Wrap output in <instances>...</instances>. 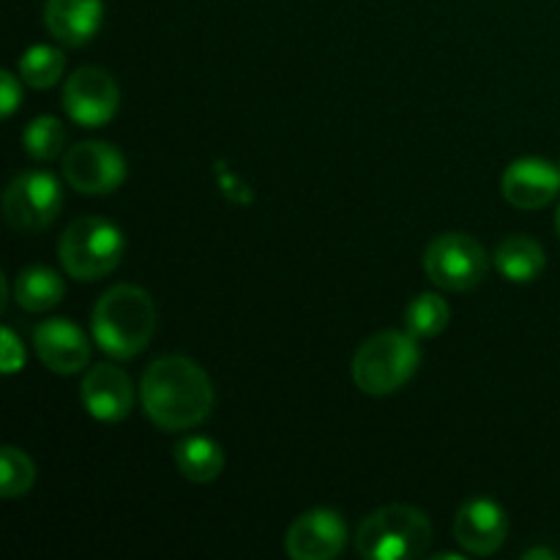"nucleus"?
Instances as JSON below:
<instances>
[{"instance_id":"nucleus-10","label":"nucleus","mask_w":560,"mask_h":560,"mask_svg":"<svg viewBox=\"0 0 560 560\" xmlns=\"http://www.w3.org/2000/svg\"><path fill=\"white\" fill-rule=\"evenodd\" d=\"M348 547V525L334 509H312L290 523L284 550L293 560H334Z\"/></svg>"},{"instance_id":"nucleus-5","label":"nucleus","mask_w":560,"mask_h":560,"mask_svg":"<svg viewBox=\"0 0 560 560\" xmlns=\"http://www.w3.org/2000/svg\"><path fill=\"white\" fill-rule=\"evenodd\" d=\"M124 233L104 217L74 219L58 241L60 266L77 282H96L113 273L124 260Z\"/></svg>"},{"instance_id":"nucleus-3","label":"nucleus","mask_w":560,"mask_h":560,"mask_svg":"<svg viewBox=\"0 0 560 560\" xmlns=\"http://www.w3.org/2000/svg\"><path fill=\"white\" fill-rule=\"evenodd\" d=\"M432 541V523L421 509L392 503L366 514L355 530V550L366 560L421 558Z\"/></svg>"},{"instance_id":"nucleus-20","label":"nucleus","mask_w":560,"mask_h":560,"mask_svg":"<svg viewBox=\"0 0 560 560\" xmlns=\"http://www.w3.org/2000/svg\"><path fill=\"white\" fill-rule=\"evenodd\" d=\"M63 52L58 47H49V44H36V47H31L20 58V77L33 91L52 88L60 80V74H63Z\"/></svg>"},{"instance_id":"nucleus-15","label":"nucleus","mask_w":560,"mask_h":560,"mask_svg":"<svg viewBox=\"0 0 560 560\" xmlns=\"http://www.w3.org/2000/svg\"><path fill=\"white\" fill-rule=\"evenodd\" d=\"M104 22L102 0H47L44 25L66 47H85Z\"/></svg>"},{"instance_id":"nucleus-12","label":"nucleus","mask_w":560,"mask_h":560,"mask_svg":"<svg viewBox=\"0 0 560 560\" xmlns=\"http://www.w3.org/2000/svg\"><path fill=\"white\" fill-rule=\"evenodd\" d=\"M501 195L509 206L520 208V211L545 208L560 195V164L539 156L517 159L503 173Z\"/></svg>"},{"instance_id":"nucleus-6","label":"nucleus","mask_w":560,"mask_h":560,"mask_svg":"<svg viewBox=\"0 0 560 560\" xmlns=\"http://www.w3.org/2000/svg\"><path fill=\"white\" fill-rule=\"evenodd\" d=\"M424 271L432 284L448 293L479 288L490 271L487 249L468 233H443L424 252Z\"/></svg>"},{"instance_id":"nucleus-4","label":"nucleus","mask_w":560,"mask_h":560,"mask_svg":"<svg viewBox=\"0 0 560 560\" xmlns=\"http://www.w3.org/2000/svg\"><path fill=\"white\" fill-rule=\"evenodd\" d=\"M421 364L419 339L410 331H381L353 355V381L370 397L399 392Z\"/></svg>"},{"instance_id":"nucleus-17","label":"nucleus","mask_w":560,"mask_h":560,"mask_svg":"<svg viewBox=\"0 0 560 560\" xmlns=\"http://www.w3.org/2000/svg\"><path fill=\"white\" fill-rule=\"evenodd\" d=\"M547 266V255L539 241L528 235H509L495 249V268L509 282L528 284L541 277Z\"/></svg>"},{"instance_id":"nucleus-18","label":"nucleus","mask_w":560,"mask_h":560,"mask_svg":"<svg viewBox=\"0 0 560 560\" xmlns=\"http://www.w3.org/2000/svg\"><path fill=\"white\" fill-rule=\"evenodd\" d=\"M63 293V277L47 266H27L14 279V299L25 312L55 310Z\"/></svg>"},{"instance_id":"nucleus-23","label":"nucleus","mask_w":560,"mask_h":560,"mask_svg":"<svg viewBox=\"0 0 560 560\" xmlns=\"http://www.w3.org/2000/svg\"><path fill=\"white\" fill-rule=\"evenodd\" d=\"M213 175H217L219 191H222L233 206L246 208L255 202V189H252V186L246 184V180L241 178V175L224 162V159H217V162H213Z\"/></svg>"},{"instance_id":"nucleus-14","label":"nucleus","mask_w":560,"mask_h":560,"mask_svg":"<svg viewBox=\"0 0 560 560\" xmlns=\"http://www.w3.org/2000/svg\"><path fill=\"white\" fill-rule=\"evenodd\" d=\"M80 399L96 421L118 424L135 408V386L120 366L96 364L82 377Z\"/></svg>"},{"instance_id":"nucleus-1","label":"nucleus","mask_w":560,"mask_h":560,"mask_svg":"<svg viewBox=\"0 0 560 560\" xmlns=\"http://www.w3.org/2000/svg\"><path fill=\"white\" fill-rule=\"evenodd\" d=\"M140 402L159 430L180 432L208 421L217 394L211 377L197 361L186 355H162L142 375Z\"/></svg>"},{"instance_id":"nucleus-11","label":"nucleus","mask_w":560,"mask_h":560,"mask_svg":"<svg viewBox=\"0 0 560 560\" xmlns=\"http://www.w3.org/2000/svg\"><path fill=\"white\" fill-rule=\"evenodd\" d=\"M509 534V517L492 498H470L454 517V539L468 556H495Z\"/></svg>"},{"instance_id":"nucleus-22","label":"nucleus","mask_w":560,"mask_h":560,"mask_svg":"<svg viewBox=\"0 0 560 560\" xmlns=\"http://www.w3.org/2000/svg\"><path fill=\"white\" fill-rule=\"evenodd\" d=\"M33 481H36V465H33V459L22 448H0V492H3V498L14 501V498L27 495Z\"/></svg>"},{"instance_id":"nucleus-27","label":"nucleus","mask_w":560,"mask_h":560,"mask_svg":"<svg viewBox=\"0 0 560 560\" xmlns=\"http://www.w3.org/2000/svg\"><path fill=\"white\" fill-rule=\"evenodd\" d=\"M556 230H558V238H560V208H558V217H556Z\"/></svg>"},{"instance_id":"nucleus-7","label":"nucleus","mask_w":560,"mask_h":560,"mask_svg":"<svg viewBox=\"0 0 560 560\" xmlns=\"http://www.w3.org/2000/svg\"><path fill=\"white\" fill-rule=\"evenodd\" d=\"M60 208H63L60 180L44 170L14 175L3 195L5 222L20 233H38L49 228L60 217Z\"/></svg>"},{"instance_id":"nucleus-8","label":"nucleus","mask_w":560,"mask_h":560,"mask_svg":"<svg viewBox=\"0 0 560 560\" xmlns=\"http://www.w3.org/2000/svg\"><path fill=\"white\" fill-rule=\"evenodd\" d=\"M63 178L80 195H113L126 180V159L109 142H77L63 156Z\"/></svg>"},{"instance_id":"nucleus-25","label":"nucleus","mask_w":560,"mask_h":560,"mask_svg":"<svg viewBox=\"0 0 560 560\" xmlns=\"http://www.w3.org/2000/svg\"><path fill=\"white\" fill-rule=\"evenodd\" d=\"M20 102H22L20 80H16L11 71H3V74H0V113H3L5 118H11L14 109L20 107Z\"/></svg>"},{"instance_id":"nucleus-9","label":"nucleus","mask_w":560,"mask_h":560,"mask_svg":"<svg viewBox=\"0 0 560 560\" xmlns=\"http://www.w3.org/2000/svg\"><path fill=\"white\" fill-rule=\"evenodd\" d=\"M120 91L113 74L98 66H82L66 80L63 109L77 126L98 129L118 113Z\"/></svg>"},{"instance_id":"nucleus-16","label":"nucleus","mask_w":560,"mask_h":560,"mask_svg":"<svg viewBox=\"0 0 560 560\" xmlns=\"http://www.w3.org/2000/svg\"><path fill=\"white\" fill-rule=\"evenodd\" d=\"M173 459L180 476L195 485H211L224 470V452L217 441L206 435H186L175 443Z\"/></svg>"},{"instance_id":"nucleus-26","label":"nucleus","mask_w":560,"mask_h":560,"mask_svg":"<svg viewBox=\"0 0 560 560\" xmlns=\"http://www.w3.org/2000/svg\"><path fill=\"white\" fill-rule=\"evenodd\" d=\"M523 560H558V552L547 550V547H536V550L523 552Z\"/></svg>"},{"instance_id":"nucleus-24","label":"nucleus","mask_w":560,"mask_h":560,"mask_svg":"<svg viewBox=\"0 0 560 560\" xmlns=\"http://www.w3.org/2000/svg\"><path fill=\"white\" fill-rule=\"evenodd\" d=\"M0 339H3V364L0 366H3L5 375H14V372H20L25 366V348H22V342L16 339V334L11 328H3Z\"/></svg>"},{"instance_id":"nucleus-19","label":"nucleus","mask_w":560,"mask_h":560,"mask_svg":"<svg viewBox=\"0 0 560 560\" xmlns=\"http://www.w3.org/2000/svg\"><path fill=\"white\" fill-rule=\"evenodd\" d=\"M452 320V306L438 293H421L405 310V331L413 334L416 339H432L446 331Z\"/></svg>"},{"instance_id":"nucleus-13","label":"nucleus","mask_w":560,"mask_h":560,"mask_svg":"<svg viewBox=\"0 0 560 560\" xmlns=\"http://www.w3.org/2000/svg\"><path fill=\"white\" fill-rule=\"evenodd\" d=\"M33 348L55 375H77L91 361L85 331L66 317H49L33 328Z\"/></svg>"},{"instance_id":"nucleus-2","label":"nucleus","mask_w":560,"mask_h":560,"mask_svg":"<svg viewBox=\"0 0 560 560\" xmlns=\"http://www.w3.org/2000/svg\"><path fill=\"white\" fill-rule=\"evenodd\" d=\"M93 339L109 359H135L156 331V306L137 284H115L93 306Z\"/></svg>"},{"instance_id":"nucleus-21","label":"nucleus","mask_w":560,"mask_h":560,"mask_svg":"<svg viewBox=\"0 0 560 560\" xmlns=\"http://www.w3.org/2000/svg\"><path fill=\"white\" fill-rule=\"evenodd\" d=\"M22 145L36 162H52L66 148V126L55 115H38L22 131Z\"/></svg>"}]
</instances>
